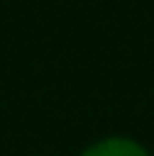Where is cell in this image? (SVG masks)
Segmentation results:
<instances>
[{"label":"cell","mask_w":154,"mask_h":156,"mask_svg":"<svg viewBox=\"0 0 154 156\" xmlns=\"http://www.w3.org/2000/svg\"><path fill=\"white\" fill-rule=\"evenodd\" d=\"M82 156H149L146 148L131 138H105L90 146Z\"/></svg>","instance_id":"1"}]
</instances>
